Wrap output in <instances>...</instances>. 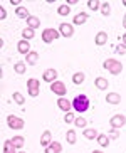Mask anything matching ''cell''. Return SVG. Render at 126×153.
<instances>
[{
  "label": "cell",
  "mask_w": 126,
  "mask_h": 153,
  "mask_svg": "<svg viewBox=\"0 0 126 153\" xmlns=\"http://www.w3.org/2000/svg\"><path fill=\"white\" fill-rule=\"evenodd\" d=\"M72 109H76L77 113H86L89 109V98L86 94H77L72 99Z\"/></svg>",
  "instance_id": "6da1fadb"
},
{
  "label": "cell",
  "mask_w": 126,
  "mask_h": 153,
  "mask_svg": "<svg viewBox=\"0 0 126 153\" xmlns=\"http://www.w3.org/2000/svg\"><path fill=\"white\" fill-rule=\"evenodd\" d=\"M103 66H104V69H108V71L111 72L113 76H118V74L123 71V64L119 62V61H116V59H106Z\"/></svg>",
  "instance_id": "7a4b0ae2"
},
{
  "label": "cell",
  "mask_w": 126,
  "mask_h": 153,
  "mask_svg": "<svg viewBox=\"0 0 126 153\" xmlns=\"http://www.w3.org/2000/svg\"><path fill=\"white\" fill-rule=\"evenodd\" d=\"M7 125H9V128H12V130H22L25 123H24L22 118H17V116H14V114H9V116H7Z\"/></svg>",
  "instance_id": "3957f363"
},
{
  "label": "cell",
  "mask_w": 126,
  "mask_h": 153,
  "mask_svg": "<svg viewBox=\"0 0 126 153\" xmlns=\"http://www.w3.org/2000/svg\"><path fill=\"white\" fill-rule=\"evenodd\" d=\"M39 88H41V82H39V79H34V77H30L27 81V89H29V94L32 96V98H37L39 96Z\"/></svg>",
  "instance_id": "277c9868"
},
{
  "label": "cell",
  "mask_w": 126,
  "mask_h": 153,
  "mask_svg": "<svg viewBox=\"0 0 126 153\" xmlns=\"http://www.w3.org/2000/svg\"><path fill=\"white\" fill-rule=\"evenodd\" d=\"M57 37H59V32L56 30V29H44V30H42V41L47 42V44L54 42Z\"/></svg>",
  "instance_id": "5b68a950"
},
{
  "label": "cell",
  "mask_w": 126,
  "mask_h": 153,
  "mask_svg": "<svg viewBox=\"0 0 126 153\" xmlns=\"http://www.w3.org/2000/svg\"><path fill=\"white\" fill-rule=\"evenodd\" d=\"M50 91L52 93H56L57 96H61V98H64L66 96V84H64L62 81H54L52 84H50Z\"/></svg>",
  "instance_id": "8992f818"
},
{
  "label": "cell",
  "mask_w": 126,
  "mask_h": 153,
  "mask_svg": "<svg viewBox=\"0 0 126 153\" xmlns=\"http://www.w3.org/2000/svg\"><path fill=\"white\" fill-rule=\"evenodd\" d=\"M109 125H111V128L118 130V128H121V126L126 125V118L123 116V114H114V116L109 120Z\"/></svg>",
  "instance_id": "52a82bcc"
},
{
  "label": "cell",
  "mask_w": 126,
  "mask_h": 153,
  "mask_svg": "<svg viewBox=\"0 0 126 153\" xmlns=\"http://www.w3.org/2000/svg\"><path fill=\"white\" fill-rule=\"evenodd\" d=\"M56 77H57V71H56V69H45L44 74H42V79H44L45 82H50V84L54 81H57Z\"/></svg>",
  "instance_id": "ba28073f"
},
{
  "label": "cell",
  "mask_w": 126,
  "mask_h": 153,
  "mask_svg": "<svg viewBox=\"0 0 126 153\" xmlns=\"http://www.w3.org/2000/svg\"><path fill=\"white\" fill-rule=\"evenodd\" d=\"M59 29H61V36L62 37H72V34H74V29H72L71 24H61L59 25Z\"/></svg>",
  "instance_id": "9c48e42d"
},
{
  "label": "cell",
  "mask_w": 126,
  "mask_h": 153,
  "mask_svg": "<svg viewBox=\"0 0 126 153\" xmlns=\"http://www.w3.org/2000/svg\"><path fill=\"white\" fill-rule=\"evenodd\" d=\"M17 51L20 52V54H25V56H27L29 52H30V42L25 41V39H22V41L17 44Z\"/></svg>",
  "instance_id": "30bf717a"
},
{
  "label": "cell",
  "mask_w": 126,
  "mask_h": 153,
  "mask_svg": "<svg viewBox=\"0 0 126 153\" xmlns=\"http://www.w3.org/2000/svg\"><path fill=\"white\" fill-rule=\"evenodd\" d=\"M57 106H59V109L69 113V111H71V108H72V103H71V101H67L66 98H59L57 99Z\"/></svg>",
  "instance_id": "8fae6325"
},
{
  "label": "cell",
  "mask_w": 126,
  "mask_h": 153,
  "mask_svg": "<svg viewBox=\"0 0 126 153\" xmlns=\"http://www.w3.org/2000/svg\"><path fill=\"white\" fill-rule=\"evenodd\" d=\"M86 20H87V14H86V12H79V14H76L72 17V24H74V25H82Z\"/></svg>",
  "instance_id": "7c38bea8"
},
{
  "label": "cell",
  "mask_w": 126,
  "mask_h": 153,
  "mask_svg": "<svg viewBox=\"0 0 126 153\" xmlns=\"http://www.w3.org/2000/svg\"><path fill=\"white\" fill-rule=\"evenodd\" d=\"M94 42H96V45H104L106 42H108V34H106L104 30L98 32V34H96V39H94Z\"/></svg>",
  "instance_id": "4fadbf2b"
},
{
  "label": "cell",
  "mask_w": 126,
  "mask_h": 153,
  "mask_svg": "<svg viewBox=\"0 0 126 153\" xmlns=\"http://www.w3.org/2000/svg\"><path fill=\"white\" fill-rule=\"evenodd\" d=\"M62 150V145L59 143V141H52V143L45 148V153H61Z\"/></svg>",
  "instance_id": "5bb4252c"
},
{
  "label": "cell",
  "mask_w": 126,
  "mask_h": 153,
  "mask_svg": "<svg viewBox=\"0 0 126 153\" xmlns=\"http://www.w3.org/2000/svg\"><path fill=\"white\" fill-rule=\"evenodd\" d=\"M94 84H96V88H98V89L104 91V89H108L109 82H108V79H106V77H101V76H99V77H96Z\"/></svg>",
  "instance_id": "9a60e30c"
},
{
  "label": "cell",
  "mask_w": 126,
  "mask_h": 153,
  "mask_svg": "<svg viewBox=\"0 0 126 153\" xmlns=\"http://www.w3.org/2000/svg\"><path fill=\"white\" fill-rule=\"evenodd\" d=\"M106 103H109V104H119V103H121V96L118 94V93H109V94L106 96Z\"/></svg>",
  "instance_id": "2e32d148"
},
{
  "label": "cell",
  "mask_w": 126,
  "mask_h": 153,
  "mask_svg": "<svg viewBox=\"0 0 126 153\" xmlns=\"http://www.w3.org/2000/svg\"><path fill=\"white\" fill-rule=\"evenodd\" d=\"M50 136H52V135H50L49 130H45L44 133H42V136H41V145L44 146V148H47V146L52 143V141H50Z\"/></svg>",
  "instance_id": "e0dca14e"
},
{
  "label": "cell",
  "mask_w": 126,
  "mask_h": 153,
  "mask_svg": "<svg viewBox=\"0 0 126 153\" xmlns=\"http://www.w3.org/2000/svg\"><path fill=\"white\" fill-rule=\"evenodd\" d=\"M4 153H19L17 146L12 143V140H7V141L4 143Z\"/></svg>",
  "instance_id": "ac0fdd59"
},
{
  "label": "cell",
  "mask_w": 126,
  "mask_h": 153,
  "mask_svg": "<svg viewBox=\"0 0 126 153\" xmlns=\"http://www.w3.org/2000/svg\"><path fill=\"white\" fill-rule=\"evenodd\" d=\"M25 61H27V64L34 66V64H37V61H39V54H37L36 51H30L27 54V57H25Z\"/></svg>",
  "instance_id": "d6986e66"
},
{
  "label": "cell",
  "mask_w": 126,
  "mask_h": 153,
  "mask_svg": "<svg viewBox=\"0 0 126 153\" xmlns=\"http://www.w3.org/2000/svg\"><path fill=\"white\" fill-rule=\"evenodd\" d=\"M98 131L94 130V128H86L84 130V138L87 140H98Z\"/></svg>",
  "instance_id": "ffe728a7"
},
{
  "label": "cell",
  "mask_w": 126,
  "mask_h": 153,
  "mask_svg": "<svg viewBox=\"0 0 126 153\" xmlns=\"http://www.w3.org/2000/svg\"><path fill=\"white\" fill-rule=\"evenodd\" d=\"M66 141H67L69 145H74L77 141V135H76V131L74 130H69L67 133H66Z\"/></svg>",
  "instance_id": "44dd1931"
},
{
  "label": "cell",
  "mask_w": 126,
  "mask_h": 153,
  "mask_svg": "<svg viewBox=\"0 0 126 153\" xmlns=\"http://www.w3.org/2000/svg\"><path fill=\"white\" fill-rule=\"evenodd\" d=\"M27 25L30 29H37L39 25H41V20H39V17H34V15H30V17L27 19Z\"/></svg>",
  "instance_id": "7402d4cb"
},
{
  "label": "cell",
  "mask_w": 126,
  "mask_h": 153,
  "mask_svg": "<svg viewBox=\"0 0 126 153\" xmlns=\"http://www.w3.org/2000/svg\"><path fill=\"white\" fill-rule=\"evenodd\" d=\"M15 14H17V17H20V19H29L30 15H29V10L25 9V7H17L15 9Z\"/></svg>",
  "instance_id": "603a6c76"
},
{
  "label": "cell",
  "mask_w": 126,
  "mask_h": 153,
  "mask_svg": "<svg viewBox=\"0 0 126 153\" xmlns=\"http://www.w3.org/2000/svg\"><path fill=\"white\" fill-rule=\"evenodd\" d=\"M72 82L76 86H81L84 82V72H76L74 76H72Z\"/></svg>",
  "instance_id": "cb8c5ba5"
},
{
  "label": "cell",
  "mask_w": 126,
  "mask_h": 153,
  "mask_svg": "<svg viewBox=\"0 0 126 153\" xmlns=\"http://www.w3.org/2000/svg\"><path fill=\"white\" fill-rule=\"evenodd\" d=\"M12 98H14V101H15L17 104H20V106H24V104H25V98H24V96L20 94L19 91H15L14 94H12Z\"/></svg>",
  "instance_id": "d4e9b609"
},
{
  "label": "cell",
  "mask_w": 126,
  "mask_h": 153,
  "mask_svg": "<svg viewBox=\"0 0 126 153\" xmlns=\"http://www.w3.org/2000/svg\"><path fill=\"white\" fill-rule=\"evenodd\" d=\"M34 36H36V32H34V29H30V27H27V29H24V30H22V37L25 39V41L32 39Z\"/></svg>",
  "instance_id": "484cf974"
},
{
  "label": "cell",
  "mask_w": 126,
  "mask_h": 153,
  "mask_svg": "<svg viewBox=\"0 0 126 153\" xmlns=\"http://www.w3.org/2000/svg\"><path fill=\"white\" fill-rule=\"evenodd\" d=\"M98 143L101 145V146H104V148H106V146L109 145V136L104 135V133H103V135H99L98 136Z\"/></svg>",
  "instance_id": "4316f807"
},
{
  "label": "cell",
  "mask_w": 126,
  "mask_h": 153,
  "mask_svg": "<svg viewBox=\"0 0 126 153\" xmlns=\"http://www.w3.org/2000/svg\"><path fill=\"white\" fill-rule=\"evenodd\" d=\"M12 143H14L17 148H22L24 143H25V140H24V136H14V138H12Z\"/></svg>",
  "instance_id": "83f0119b"
},
{
  "label": "cell",
  "mask_w": 126,
  "mask_h": 153,
  "mask_svg": "<svg viewBox=\"0 0 126 153\" xmlns=\"http://www.w3.org/2000/svg\"><path fill=\"white\" fill-rule=\"evenodd\" d=\"M14 69H15V72H17V74H24V72L27 71V68H25V64H24V62H15Z\"/></svg>",
  "instance_id": "f1b7e54d"
},
{
  "label": "cell",
  "mask_w": 126,
  "mask_h": 153,
  "mask_svg": "<svg viewBox=\"0 0 126 153\" xmlns=\"http://www.w3.org/2000/svg\"><path fill=\"white\" fill-rule=\"evenodd\" d=\"M69 12H71V7H69V5H61L57 9L59 15H69Z\"/></svg>",
  "instance_id": "f546056e"
},
{
  "label": "cell",
  "mask_w": 126,
  "mask_h": 153,
  "mask_svg": "<svg viewBox=\"0 0 126 153\" xmlns=\"http://www.w3.org/2000/svg\"><path fill=\"white\" fill-rule=\"evenodd\" d=\"M109 12H111V5H109L108 2H103V4H101V14L109 15Z\"/></svg>",
  "instance_id": "4dcf8cb0"
},
{
  "label": "cell",
  "mask_w": 126,
  "mask_h": 153,
  "mask_svg": "<svg viewBox=\"0 0 126 153\" xmlns=\"http://www.w3.org/2000/svg\"><path fill=\"white\" fill-rule=\"evenodd\" d=\"M64 121H66V123H76V114H74L72 111L66 113V116H64Z\"/></svg>",
  "instance_id": "1f68e13d"
},
{
  "label": "cell",
  "mask_w": 126,
  "mask_h": 153,
  "mask_svg": "<svg viewBox=\"0 0 126 153\" xmlns=\"http://www.w3.org/2000/svg\"><path fill=\"white\" fill-rule=\"evenodd\" d=\"M106 135L109 136V140H118V138H119V131L114 130V128H111V130H109L108 133H106Z\"/></svg>",
  "instance_id": "d6a6232c"
},
{
  "label": "cell",
  "mask_w": 126,
  "mask_h": 153,
  "mask_svg": "<svg viewBox=\"0 0 126 153\" xmlns=\"http://www.w3.org/2000/svg\"><path fill=\"white\" fill-rule=\"evenodd\" d=\"M87 7H89L91 10H98V9H101V4H99L98 0H89V2H87Z\"/></svg>",
  "instance_id": "836d02e7"
},
{
  "label": "cell",
  "mask_w": 126,
  "mask_h": 153,
  "mask_svg": "<svg viewBox=\"0 0 126 153\" xmlns=\"http://www.w3.org/2000/svg\"><path fill=\"white\" fill-rule=\"evenodd\" d=\"M74 125L77 126V128H86V125H87V121H86L84 118H76V123Z\"/></svg>",
  "instance_id": "e575fe53"
},
{
  "label": "cell",
  "mask_w": 126,
  "mask_h": 153,
  "mask_svg": "<svg viewBox=\"0 0 126 153\" xmlns=\"http://www.w3.org/2000/svg\"><path fill=\"white\" fill-rule=\"evenodd\" d=\"M116 52L118 54H126V45L125 44H118L116 45Z\"/></svg>",
  "instance_id": "d590c367"
},
{
  "label": "cell",
  "mask_w": 126,
  "mask_h": 153,
  "mask_svg": "<svg viewBox=\"0 0 126 153\" xmlns=\"http://www.w3.org/2000/svg\"><path fill=\"white\" fill-rule=\"evenodd\" d=\"M5 17H7V12H5L4 7H0V19H5Z\"/></svg>",
  "instance_id": "8d00e7d4"
},
{
  "label": "cell",
  "mask_w": 126,
  "mask_h": 153,
  "mask_svg": "<svg viewBox=\"0 0 126 153\" xmlns=\"http://www.w3.org/2000/svg\"><path fill=\"white\" fill-rule=\"evenodd\" d=\"M10 4L15 5V7H20V5H19V4H20V0H10Z\"/></svg>",
  "instance_id": "74e56055"
},
{
  "label": "cell",
  "mask_w": 126,
  "mask_h": 153,
  "mask_svg": "<svg viewBox=\"0 0 126 153\" xmlns=\"http://www.w3.org/2000/svg\"><path fill=\"white\" fill-rule=\"evenodd\" d=\"M121 41H123V44L126 45V32H125V34H123V37H121Z\"/></svg>",
  "instance_id": "f35d334b"
},
{
  "label": "cell",
  "mask_w": 126,
  "mask_h": 153,
  "mask_svg": "<svg viewBox=\"0 0 126 153\" xmlns=\"http://www.w3.org/2000/svg\"><path fill=\"white\" fill-rule=\"evenodd\" d=\"M67 4L69 5H74V4H77V0H67Z\"/></svg>",
  "instance_id": "ab89813d"
},
{
  "label": "cell",
  "mask_w": 126,
  "mask_h": 153,
  "mask_svg": "<svg viewBox=\"0 0 126 153\" xmlns=\"http://www.w3.org/2000/svg\"><path fill=\"white\" fill-rule=\"evenodd\" d=\"M123 25H125V29H126V14H125V17H123Z\"/></svg>",
  "instance_id": "60d3db41"
},
{
  "label": "cell",
  "mask_w": 126,
  "mask_h": 153,
  "mask_svg": "<svg viewBox=\"0 0 126 153\" xmlns=\"http://www.w3.org/2000/svg\"><path fill=\"white\" fill-rule=\"evenodd\" d=\"M93 153H104V152H101V150H94Z\"/></svg>",
  "instance_id": "b9f144b4"
},
{
  "label": "cell",
  "mask_w": 126,
  "mask_h": 153,
  "mask_svg": "<svg viewBox=\"0 0 126 153\" xmlns=\"http://www.w3.org/2000/svg\"><path fill=\"white\" fill-rule=\"evenodd\" d=\"M123 5H125V7H126V0H123Z\"/></svg>",
  "instance_id": "7bdbcfd3"
},
{
  "label": "cell",
  "mask_w": 126,
  "mask_h": 153,
  "mask_svg": "<svg viewBox=\"0 0 126 153\" xmlns=\"http://www.w3.org/2000/svg\"><path fill=\"white\" fill-rule=\"evenodd\" d=\"M19 153H25V152H19Z\"/></svg>",
  "instance_id": "ee69618b"
}]
</instances>
